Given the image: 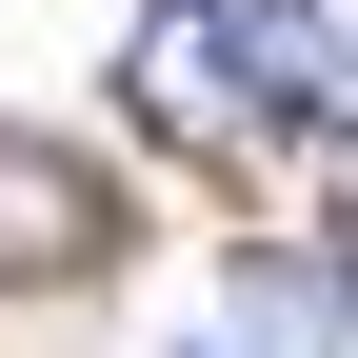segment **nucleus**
I'll return each instance as SVG.
<instances>
[{
  "instance_id": "nucleus-2",
  "label": "nucleus",
  "mask_w": 358,
  "mask_h": 358,
  "mask_svg": "<svg viewBox=\"0 0 358 358\" xmlns=\"http://www.w3.org/2000/svg\"><path fill=\"white\" fill-rule=\"evenodd\" d=\"M100 259H120V179L0 120V299H40V279H100Z\"/></svg>"
},
{
  "instance_id": "nucleus-1",
  "label": "nucleus",
  "mask_w": 358,
  "mask_h": 358,
  "mask_svg": "<svg viewBox=\"0 0 358 358\" xmlns=\"http://www.w3.org/2000/svg\"><path fill=\"white\" fill-rule=\"evenodd\" d=\"M120 100H140V120H159L179 159H259V140H279V100L239 80V40H219V0H159V20L120 40Z\"/></svg>"
},
{
  "instance_id": "nucleus-4",
  "label": "nucleus",
  "mask_w": 358,
  "mask_h": 358,
  "mask_svg": "<svg viewBox=\"0 0 358 358\" xmlns=\"http://www.w3.org/2000/svg\"><path fill=\"white\" fill-rule=\"evenodd\" d=\"M179 358H219V338H179Z\"/></svg>"
},
{
  "instance_id": "nucleus-3",
  "label": "nucleus",
  "mask_w": 358,
  "mask_h": 358,
  "mask_svg": "<svg viewBox=\"0 0 358 358\" xmlns=\"http://www.w3.org/2000/svg\"><path fill=\"white\" fill-rule=\"evenodd\" d=\"M199 338L219 358H358V299H338V259H239Z\"/></svg>"
}]
</instances>
